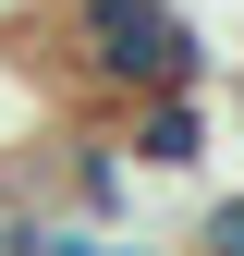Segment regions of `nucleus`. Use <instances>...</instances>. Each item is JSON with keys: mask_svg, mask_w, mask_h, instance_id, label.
Instances as JSON below:
<instances>
[{"mask_svg": "<svg viewBox=\"0 0 244 256\" xmlns=\"http://www.w3.org/2000/svg\"><path fill=\"white\" fill-rule=\"evenodd\" d=\"M61 86L74 98H159V86H220V49L183 24V0H61Z\"/></svg>", "mask_w": 244, "mask_h": 256, "instance_id": "f257e3e1", "label": "nucleus"}, {"mask_svg": "<svg viewBox=\"0 0 244 256\" xmlns=\"http://www.w3.org/2000/svg\"><path fill=\"white\" fill-rule=\"evenodd\" d=\"M110 146L134 158V183H196L208 171V86H159V98H122L110 110Z\"/></svg>", "mask_w": 244, "mask_h": 256, "instance_id": "f03ea898", "label": "nucleus"}, {"mask_svg": "<svg viewBox=\"0 0 244 256\" xmlns=\"http://www.w3.org/2000/svg\"><path fill=\"white\" fill-rule=\"evenodd\" d=\"M183 256H244V196H208L183 220Z\"/></svg>", "mask_w": 244, "mask_h": 256, "instance_id": "7ed1b4c3", "label": "nucleus"}, {"mask_svg": "<svg viewBox=\"0 0 244 256\" xmlns=\"http://www.w3.org/2000/svg\"><path fill=\"white\" fill-rule=\"evenodd\" d=\"M37 12H49V0H0V49H12V37H37Z\"/></svg>", "mask_w": 244, "mask_h": 256, "instance_id": "20e7f679", "label": "nucleus"}, {"mask_svg": "<svg viewBox=\"0 0 244 256\" xmlns=\"http://www.w3.org/2000/svg\"><path fill=\"white\" fill-rule=\"evenodd\" d=\"M0 256H24V196L0 183Z\"/></svg>", "mask_w": 244, "mask_h": 256, "instance_id": "39448f33", "label": "nucleus"}]
</instances>
